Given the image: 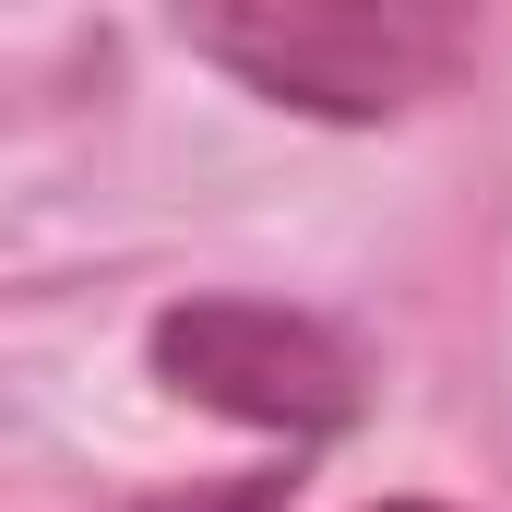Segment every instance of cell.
Segmentation results:
<instances>
[{
  "label": "cell",
  "mask_w": 512,
  "mask_h": 512,
  "mask_svg": "<svg viewBox=\"0 0 512 512\" xmlns=\"http://www.w3.org/2000/svg\"><path fill=\"white\" fill-rule=\"evenodd\" d=\"M382 512H453V501H382Z\"/></svg>",
  "instance_id": "3"
},
{
  "label": "cell",
  "mask_w": 512,
  "mask_h": 512,
  "mask_svg": "<svg viewBox=\"0 0 512 512\" xmlns=\"http://www.w3.org/2000/svg\"><path fill=\"white\" fill-rule=\"evenodd\" d=\"M155 370L239 417V429H274V441H334L358 405H370V370L334 322L310 310H274V298H179L155 310Z\"/></svg>",
  "instance_id": "2"
},
{
  "label": "cell",
  "mask_w": 512,
  "mask_h": 512,
  "mask_svg": "<svg viewBox=\"0 0 512 512\" xmlns=\"http://www.w3.org/2000/svg\"><path fill=\"white\" fill-rule=\"evenodd\" d=\"M179 48L310 120H405L417 96H441L477 60V24L417 12V0H382V12L370 0H251V12H179Z\"/></svg>",
  "instance_id": "1"
}]
</instances>
